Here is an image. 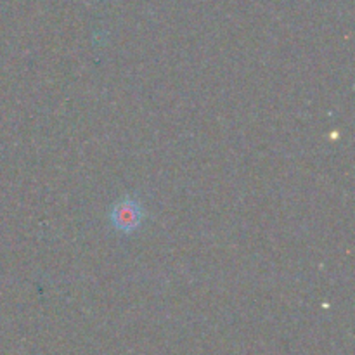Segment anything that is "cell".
<instances>
[{
    "mask_svg": "<svg viewBox=\"0 0 355 355\" xmlns=\"http://www.w3.org/2000/svg\"><path fill=\"white\" fill-rule=\"evenodd\" d=\"M110 220L116 231L130 234V232L137 231L139 225L144 220V208L135 198L125 196L114 203Z\"/></svg>",
    "mask_w": 355,
    "mask_h": 355,
    "instance_id": "obj_1",
    "label": "cell"
}]
</instances>
